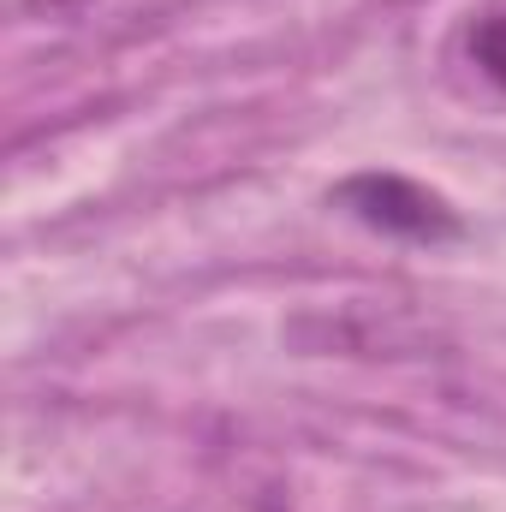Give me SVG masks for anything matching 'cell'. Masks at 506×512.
Here are the masks:
<instances>
[{
    "mask_svg": "<svg viewBox=\"0 0 506 512\" xmlns=\"http://www.w3.org/2000/svg\"><path fill=\"white\" fill-rule=\"evenodd\" d=\"M334 203L346 215H358L364 227L393 233V239H411V245H441V239H459V215L447 197L423 191L417 179H399V173H358L334 191Z\"/></svg>",
    "mask_w": 506,
    "mask_h": 512,
    "instance_id": "obj_1",
    "label": "cell"
},
{
    "mask_svg": "<svg viewBox=\"0 0 506 512\" xmlns=\"http://www.w3.org/2000/svg\"><path fill=\"white\" fill-rule=\"evenodd\" d=\"M459 48H465V66H471L489 90L506 96V0H489V6L471 12Z\"/></svg>",
    "mask_w": 506,
    "mask_h": 512,
    "instance_id": "obj_2",
    "label": "cell"
}]
</instances>
